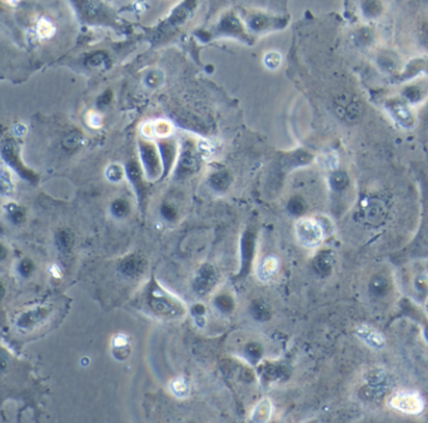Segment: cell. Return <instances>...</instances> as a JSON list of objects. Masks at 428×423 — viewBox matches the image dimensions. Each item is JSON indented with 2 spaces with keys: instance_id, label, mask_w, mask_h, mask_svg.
Segmentation results:
<instances>
[{
  "instance_id": "6da1fadb",
  "label": "cell",
  "mask_w": 428,
  "mask_h": 423,
  "mask_svg": "<svg viewBox=\"0 0 428 423\" xmlns=\"http://www.w3.org/2000/svg\"><path fill=\"white\" fill-rule=\"evenodd\" d=\"M295 236L302 246L312 248L323 241L324 231L318 220L313 218H302L295 224Z\"/></svg>"
},
{
  "instance_id": "7a4b0ae2",
  "label": "cell",
  "mask_w": 428,
  "mask_h": 423,
  "mask_svg": "<svg viewBox=\"0 0 428 423\" xmlns=\"http://www.w3.org/2000/svg\"><path fill=\"white\" fill-rule=\"evenodd\" d=\"M390 406L406 415H418L425 408V402L415 390H399L391 397Z\"/></svg>"
},
{
  "instance_id": "3957f363",
  "label": "cell",
  "mask_w": 428,
  "mask_h": 423,
  "mask_svg": "<svg viewBox=\"0 0 428 423\" xmlns=\"http://www.w3.org/2000/svg\"><path fill=\"white\" fill-rule=\"evenodd\" d=\"M336 109L337 113L341 117L350 120V122L358 120L360 114H362V106H360L359 102L348 97V95H342V97L338 98V101L336 103Z\"/></svg>"
},
{
  "instance_id": "277c9868",
  "label": "cell",
  "mask_w": 428,
  "mask_h": 423,
  "mask_svg": "<svg viewBox=\"0 0 428 423\" xmlns=\"http://www.w3.org/2000/svg\"><path fill=\"white\" fill-rule=\"evenodd\" d=\"M356 334L363 343H366L368 347L374 348V350H380V348L385 346V337L377 329L372 328L369 325L362 324L357 327Z\"/></svg>"
},
{
  "instance_id": "5b68a950",
  "label": "cell",
  "mask_w": 428,
  "mask_h": 423,
  "mask_svg": "<svg viewBox=\"0 0 428 423\" xmlns=\"http://www.w3.org/2000/svg\"><path fill=\"white\" fill-rule=\"evenodd\" d=\"M277 271H278V259L274 257H267L258 266L257 276L260 281L264 282V281L272 280Z\"/></svg>"
},
{
  "instance_id": "8992f818",
  "label": "cell",
  "mask_w": 428,
  "mask_h": 423,
  "mask_svg": "<svg viewBox=\"0 0 428 423\" xmlns=\"http://www.w3.org/2000/svg\"><path fill=\"white\" fill-rule=\"evenodd\" d=\"M169 389L176 397L183 398V397H187L188 393H189V385H188L187 380L183 377L173 378L171 383H169Z\"/></svg>"
},
{
  "instance_id": "52a82bcc",
  "label": "cell",
  "mask_w": 428,
  "mask_h": 423,
  "mask_svg": "<svg viewBox=\"0 0 428 423\" xmlns=\"http://www.w3.org/2000/svg\"><path fill=\"white\" fill-rule=\"evenodd\" d=\"M143 159L144 163H145V167H146V171L150 172V173H158V159L157 157H155V152L153 150L152 146L149 145H145L144 146V152H143Z\"/></svg>"
},
{
  "instance_id": "ba28073f",
  "label": "cell",
  "mask_w": 428,
  "mask_h": 423,
  "mask_svg": "<svg viewBox=\"0 0 428 423\" xmlns=\"http://www.w3.org/2000/svg\"><path fill=\"white\" fill-rule=\"evenodd\" d=\"M392 110L393 114L396 115L397 119L401 123H403V124H411V123H412L411 114H409L408 109H407L403 104H396V106H393Z\"/></svg>"
},
{
  "instance_id": "9c48e42d",
  "label": "cell",
  "mask_w": 428,
  "mask_h": 423,
  "mask_svg": "<svg viewBox=\"0 0 428 423\" xmlns=\"http://www.w3.org/2000/svg\"><path fill=\"white\" fill-rule=\"evenodd\" d=\"M36 32H38V36L45 39V38H49V36H52L53 34H54L55 28H54V25L52 24V23L49 22V20L41 19L40 22L38 23Z\"/></svg>"
},
{
  "instance_id": "30bf717a",
  "label": "cell",
  "mask_w": 428,
  "mask_h": 423,
  "mask_svg": "<svg viewBox=\"0 0 428 423\" xmlns=\"http://www.w3.org/2000/svg\"><path fill=\"white\" fill-rule=\"evenodd\" d=\"M197 164H198V159H197V155L193 154V152H187L183 155L182 167L184 169H194Z\"/></svg>"
},
{
  "instance_id": "8fae6325",
  "label": "cell",
  "mask_w": 428,
  "mask_h": 423,
  "mask_svg": "<svg viewBox=\"0 0 428 423\" xmlns=\"http://www.w3.org/2000/svg\"><path fill=\"white\" fill-rule=\"evenodd\" d=\"M163 75L159 71H149L145 76V83L149 87H158L162 83Z\"/></svg>"
},
{
  "instance_id": "7c38bea8",
  "label": "cell",
  "mask_w": 428,
  "mask_h": 423,
  "mask_svg": "<svg viewBox=\"0 0 428 423\" xmlns=\"http://www.w3.org/2000/svg\"><path fill=\"white\" fill-rule=\"evenodd\" d=\"M264 62H266V65L268 67V68L274 69L281 64V55H279L277 52H271L266 55Z\"/></svg>"
},
{
  "instance_id": "4fadbf2b",
  "label": "cell",
  "mask_w": 428,
  "mask_h": 423,
  "mask_svg": "<svg viewBox=\"0 0 428 423\" xmlns=\"http://www.w3.org/2000/svg\"><path fill=\"white\" fill-rule=\"evenodd\" d=\"M107 176H108V178L110 179V180H114V182H117V180L122 179V176H123V169H122V167L117 166V164H114V166H110L108 168V171H107Z\"/></svg>"
},
{
  "instance_id": "5bb4252c",
  "label": "cell",
  "mask_w": 428,
  "mask_h": 423,
  "mask_svg": "<svg viewBox=\"0 0 428 423\" xmlns=\"http://www.w3.org/2000/svg\"><path fill=\"white\" fill-rule=\"evenodd\" d=\"M332 182H333V184L336 185V187H343V185H346V183H347V176L344 173H341V172L334 173L333 176H332Z\"/></svg>"
},
{
  "instance_id": "9a60e30c",
  "label": "cell",
  "mask_w": 428,
  "mask_h": 423,
  "mask_svg": "<svg viewBox=\"0 0 428 423\" xmlns=\"http://www.w3.org/2000/svg\"><path fill=\"white\" fill-rule=\"evenodd\" d=\"M128 345V337L124 334H118L113 338V346L115 348H123Z\"/></svg>"
},
{
  "instance_id": "2e32d148",
  "label": "cell",
  "mask_w": 428,
  "mask_h": 423,
  "mask_svg": "<svg viewBox=\"0 0 428 423\" xmlns=\"http://www.w3.org/2000/svg\"><path fill=\"white\" fill-rule=\"evenodd\" d=\"M250 25H252L253 29L260 30L267 25V20L266 18H263V16H255V18H253Z\"/></svg>"
},
{
  "instance_id": "e0dca14e",
  "label": "cell",
  "mask_w": 428,
  "mask_h": 423,
  "mask_svg": "<svg viewBox=\"0 0 428 423\" xmlns=\"http://www.w3.org/2000/svg\"><path fill=\"white\" fill-rule=\"evenodd\" d=\"M101 123H102L101 115L94 113V111H90L89 115H88V124L92 125V127H99Z\"/></svg>"
},
{
  "instance_id": "ac0fdd59",
  "label": "cell",
  "mask_w": 428,
  "mask_h": 423,
  "mask_svg": "<svg viewBox=\"0 0 428 423\" xmlns=\"http://www.w3.org/2000/svg\"><path fill=\"white\" fill-rule=\"evenodd\" d=\"M224 27L227 28V29H229L230 32L241 30V25H239V23L237 22V19H234V18H228L224 22Z\"/></svg>"
},
{
  "instance_id": "d6986e66",
  "label": "cell",
  "mask_w": 428,
  "mask_h": 423,
  "mask_svg": "<svg viewBox=\"0 0 428 423\" xmlns=\"http://www.w3.org/2000/svg\"><path fill=\"white\" fill-rule=\"evenodd\" d=\"M364 11H366L367 14H371V15H376L378 11H380V6H378V4L374 3V1H371V3H367L364 4Z\"/></svg>"
},
{
  "instance_id": "ffe728a7",
  "label": "cell",
  "mask_w": 428,
  "mask_h": 423,
  "mask_svg": "<svg viewBox=\"0 0 428 423\" xmlns=\"http://www.w3.org/2000/svg\"><path fill=\"white\" fill-rule=\"evenodd\" d=\"M171 130V127H169L168 123H158L157 127L154 128V132L157 134H168V132Z\"/></svg>"
},
{
  "instance_id": "44dd1931",
  "label": "cell",
  "mask_w": 428,
  "mask_h": 423,
  "mask_svg": "<svg viewBox=\"0 0 428 423\" xmlns=\"http://www.w3.org/2000/svg\"><path fill=\"white\" fill-rule=\"evenodd\" d=\"M227 178H228V176L225 173H218V174H215V176H213V182L215 183V185L217 184H223V183H227L228 180H227Z\"/></svg>"
},
{
  "instance_id": "7402d4cb",
  "label": "cell",
  "mask_w": 428,
  "mask_h": 423,
  "mask_svg": "<svg viewBox=\"0 0 428 423\" xmlns=\"http://www.w3.org/2000/svg\"><path fill=\"white\" fill-rule=\"evenodd\" d=\"M407 97H408L411 101H417L418 98L421 97V93L420 90L416 89V88H409V89L407 90Z\"/></svg>"
},
{
  "instance_id": "603a6c76",
  "label": "cell",
  "mask_w": 428,
  "mask_h": 423,
  "mask_svg": "<svg viewBox=\"0 0 428 423\" xmlns=\"http://www.w3.org/2000/svg\"><path fill=\"white\" fill-rule=\"evenodd\" d=\"M421 39H422L423 44L428 46V24H425L421 29Z\"/></svg>"
}]
</instances>
